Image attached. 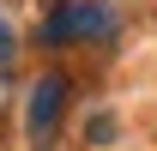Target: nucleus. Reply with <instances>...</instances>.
Listing matches in <instances>:
<instances>
[{"label":"nucleus","mask_w":157,"mask_h":151,"mask_svg":"<svg viewBox=\"0 0 157 151\" xmlns=\"http://www.w3.org/2000/svg\"><path fill=\"white\" fill-rule=\"evenodd\" d=\"M115 30V12L97 6V0H60L48 24H42V37L48 42H73V37H109Z\"/></svg>","instance_id":"obj_1"},{"label":"nucleus","mask_w":157,"mask_h":151,"mask_svg":"<svg viewBox=\"0 0 157 151\" xmlns=\"http://www.w3.org/2000/svg\"><path fill=\"white\" fill-rule=\"evenodd\" d=\"M60 109H67V79H60V73H42L36 85H30V115H24L36 145H48V133L60 127Z\"/></svg>","instance_id":"obj_2"},{"label":"nucleus","mask_w":157,"mask_h":151,"mask_svg":"<svg viewBox=\"0 0 157 151\" xmlns=\"http://www.w3.org/2000/svg\"><path fill=\"white\" fill-rule=\"evenodd\" d=\"M12 48H18V42H12V30H6V24H0V73L12 67Z\"/></svg>","instance_id":"obj_3"}]
</instances>
